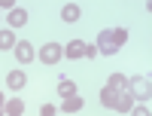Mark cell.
<instances>
[{"label":"cell","mask_w":152,"mask_h":116,"mask_svg":"<svg viewBox=\"0 0 152 116\" xmlns=\"http://www.w3.org/2000/svg\"><path fill=\"white\" fill-rule=\"evenodd\" d=\"M128 92L134 95V101L149 104V98H152V83H149V76H134L131 86H128Z\"/></svg>","instance_id":"1"},{"label":"cell","mask_w":152,"mask_h":116,"mask_svg":"<svg viewBox=\"0 0 152 116\" xmlns=\"http://www.w3.org/2000/svg\"><path fill=\"white\" fill-rule=\"evenodd\" d=\"M37 58L52 67V64H58L61 58H64V46H61V43H43V49L37 52Z\"/></svg>","instance_id":"2"},{"label":"cell","mask_w":152,"mask_h":116,"mask_svg":"<svg viewBox=\"0 0 152 116\" xmlns=\"http://www.w3.org/2000/svg\"><path fill=\"white\" fill-rule=\"evenodd\" d=\"M94 49H97V55H116L119 46H116V40H113V31H100Z\"/></svg>","instance_id":"3"},{"label":"cell","mask_w":152,"mask_h":116,"mask_svg":"<svg viewBox=\"0 0 152 116\" xmlns=\"http://www.w3.org/2000/svg\"><path fill=\"white\" fill-rule=\"evenodd\" d=\"M12 52H15L18 64H31V61L37 58V52H34V46H31L28 40H18V43H15V49H12Z\"/></svg>","instance_id":"4"},{"label":"cell","mask_w":152,"mask_h":116,"mask_svg":"<svg viewBox=\"0 0 152 116\" xmlns=\"http://www.w3.org/2000/svg\"><path fill=\"white\" fill-rule=\"evenodd\" d=\"M24 83H28V76H24V70H9L6 73V86L12 89V92H21Z\"/></svg>","instance_id":"5"},{"label":"cell","mask_w":152,"mask_h":116,"mask_svg":"<svg viewBox=\"0 0 152 116\" xmlns=\"http://www.w3.org/2000/svg\"><path fill=\"white\" fill-rule=\"evenodd\" d=\"M134 107V95L131 92H119L116 95V104H113V110H119V113H131Z\"/></svg>","instance_id":"6"},{"label":"cell","mask_w":152,"mask_h":116,"mask_svg":"<svg viewBox=\"0 0 152 116\" xmlns=\"http://www.w3.org/2000/svg\"><path fill=\"white\" fill-rule=\"evenodd\" d=\"M85 107V101L79 98V95H73V98H64V104H61V113H67V116H73V113H79Z\"/></svg>","instance_id":"7"},{"label":"cell","mask_w":152,"mask_h":116,"mask_svg":"<svg viewBox=\"0 0 152 116\" xmlns=\"http://www.w3.org/2000/svg\"><path fill=\"white\" fill-rule=\"evenodd\" d=\"M107 86L113 89V92H128V86H131V80H128V76H122V73H110V80H107Z\"/></svg>","instance_id":"8"},{"label":"cell","mask_w":152,"mask_h":116,"mask_svg":"<svg viewBox=\"0 0 152 116\" xmlns=\"http://www.w3.org/2000/svg\"><path fill=\"white\" fill-rule=\"evenodd\" d=\"M6 21H9V31H15V28H21V24L28 21V12H24L21 6H15V9L6 16Z\"/></svg>","instance_id":"9"},{"label":"cell","mask_w":152,"mask_h":116,"mask_svg":"<svg viewBox=\"0 0 152 116\" xmlns=\"http://www.w3.org/2000/svg\"><path fill=\"white\" fill-rule=\"evenodd\" d=\"M64 55H67L70 61H73V58H82V55H85V43H82V40H70V43L64 46Z\"/></svg>","instance_id":"10"},{"label":"cell","mask_w":152,"mask_h":116,"mask_svg":"<svg viewBox=\"0 0 152 116\" xmlns=\"http://www.w3.org/2000/svg\"><path fill=\"white\" fill-rule=\"evenodd\" d=\"M76 92H79V89H76L73 80H67V76H61V80H58V95H61V98H73Z\"/></svg>","instance_id":"11"},{"label":"cell","mask_w":152,"mask_h":116,"mask_svg":"<svg viewBox=\"0 0 152 116\" xmlns=\"http://www.w3.org/2000/svg\"><path fill=\"white\" fill-rule=\"evenodd\" d=\"M79 16H82V9L79 6H76V3H64V6H61V18H64V21H79Z\"/></svg>","instance_id":"12"},{"label":"cell","mask_w":152,"mask_h":116,"mask_svg":"<svg viewBox=\"0 0 152 116\" xmlns=\"http://www.w3.org/2000/svg\"><path fill=\"white\" fill-rule=\"evenodd\" d=\"M3 110H6V116H21L24 113V101L21 98H9L3 104Z\"/></svg>","instance_id":"13"},{"label":"cell","mask_w":152,"mask_h":116,"mask_svg":"<svg viewBox=\"0 0 152 116\" xmlns=\"http://www.w3.org/2000/svg\"><path fill=\"white\" fill-rule=\"evenodd\" d=\"M15 43H18V40H15V34H12L9 28H6V31H0V52H6V49H15Z\"/></svg>","instance_id":"14"},{"label":"cell","mask_w":152,"mask_h":116,"mask_svg":"<svg viewBox=\"0 0 152 116\" xmlns=\"http://www.w3.org/2000/svg\"><path fill=\"white\" fill-rule=\"evenodd\" d=\"M116 95H119V92H113L110 86H104V89H100V104L113 110V104H116Z\"/></svg>","instance_id":"15"},{"label":"cell","mask_w":152,"mask_h":116,"mask_svg":"<svg viewBox=\"0 0 152 116\" xmlns=\"http://www.w3.org/2000/svg\"><path fill=\"white\" fill-rule=\"evenodd\" d=\"M113 40H116V46L122 49L125 43H128V31H125V28H116V31H113Z\"/></svg>","instance_id":"16"},{"label":"cell","mask_w":152,"mask_h":116,"mask_svg":"<svg viewBox=\"0 0 152 116\" xmlns=\"http://www.w3.org/2000/svg\"><path fill=\"white\" fill-rule=\"evenodd\" d=\"M131 113L134 116H152L149 113V104H137V107H131Z\"/></svg>","instance_id":"17"},{"label":"cell","mask_w":152,"mask_h":116,"mask_svg":"<svg viewBox=\"0 0 152 116\" xmlns=\"http://www.w3.org/2000/svg\"><path fill=\"white\" fill-rule=\"evenodd\" d=\"M55 113H58L55 104H43V107H40V116H55Z\"/></svg>","instance_id":"18"},{"label":"cell","mask_w":152,"mask_h":116,"mask_svg":"<svg viewBox=\"0 0 152 116\" xmlns=\"http://www.w3.org/2000/svg\"><path fill=\"white\" fill-rule=\"evenodd\" d=\"M82 58H97V49H94V43H85V55Z\"/></svg>","instance_id":"19"},{"label":"cell","mask_w":152,"mask_h":116,"mask_svg":"<svg viewBox=\"0 0 152 116\" xmlns=\"http://www.w3.org/2000/svg\"><path fill=\"white\" fill-rule=\"evenodd\" d=\"M3 104H6V98H3V92H0V107H3Z\"/></svg>","instance_id":"20"},{"label":"cell","mask_w":152,"mask_h":116,"mask_svg":"<svg viewBox=\"0 0 152 116\" xmlns=\"http://www.w3.org/2000/svg\"><path fill=\"white\" fill-rule=\"evenodd\" d=\"M0 116H6V110H3V107H0Z\"/></svg>","instance_id":"21"}]
</instances>
